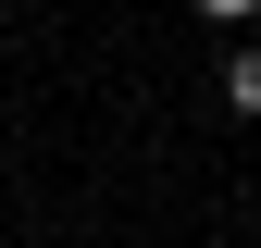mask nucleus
Instances as JSON below:
<instances>
[{"label":"nucleus","instance_id":"obj_1","mask_svg":"<svg viewBox=\"0 0 261 248\" xmlns=\"http://www.w3.org/2000/svg\"><path fill=\"white\" fill-rule=\"evenodd\" d=\"M224 100H237V112H261V50H237V62H224Z\"/></svg>","mask_w":261,"mask_h":248},{"label":"nucleus","instance_id":"obj_2","mask_svg":"<svg viewBox=\"0 0 261 248\" xmlns=\"http://www.w3.org/2000/svg\"><path fill=\"white\" fill-rule=\"evenodd\" d=\"M199 13H224V25H237V13H261V0H199Z\"/></svg>","mask_w":261,"mask_h":248}]
</instances>
